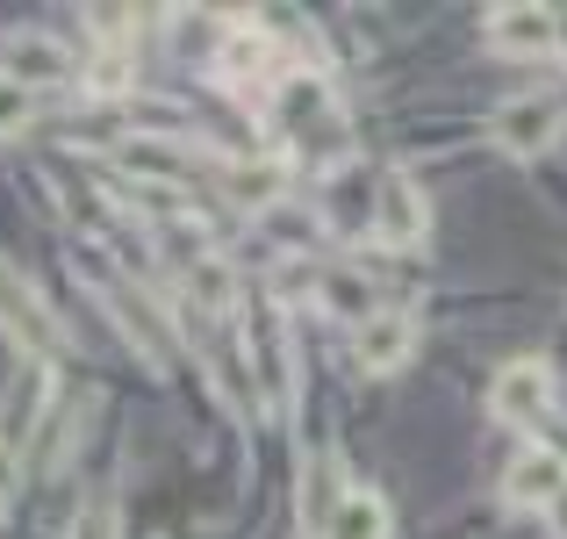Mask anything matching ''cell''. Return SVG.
<instances>
[{
    "label": "cell",
    "instance_id": "6da1fadb",
    "mask_svg": "<svg viewBox=\"0 0 567 539\" xmlns=\"http://www.w3.org/2000/svg\"><path fill=\"white\" fill-rule=\"evenodd\" d=\"M560 130H567V109L554 94H517V101H503V109L488 115V138H496V152H511V159H546L560 144Z\"/></svg>",
    "mask_w": 567,
    "mask_h": 539
},
{
    "label": "cell",
    "instance_id": "7a4b0ae2",
    "mask_svg": "<svg viewBox=\"0 0 567 539\" xmlns=\"http://www.w3.org/2000/svg\"><path fill=\"white\" fill-rule=\"evenodd\" d=\"M251 374H259L266 410H288V396H295V353H288V317H280V303L251 309Z\"/></svg>",
    "mask_w": 567,
    "mask_h": 539
},
{
    "label": "cell",
    "instance_id": "3957f363",
    "mask_svg": "<svg viewBox=\"0 0 567 539\" xmlns=\"http://www.w3.org/2000/svg\"><path fill=\"white\" fill-rule=\"evenodd\" d=\"M0 332H8V338H14L22 353H43V359H51L58 346H65V332H58V317L43 309V295L29 288V281L14 274V266H0Z\"/></svg>",
    "mask_w": 567,
    "mask_h": 539
},
{
    "label": "cell",
    "instance_id": "277c9868",
    "mask_svg": "<svg viewBox=\"0 0 567 539\" xmlns=\"http://www.w3.org/2000/svg\"><path fill=\"white\" fill-rule=\"evenodd\" d=\"M374 237H381V245H395V252H410V245H424V237H431V202H424V187H416L410 173H381Z\"/></svg>",
    "mask_w": 567,
    "mask_h": 539
},
{
    "label": "cell",
    "instance_id": "5b68a950",
    "mask_svg": "<svg viewBox=\"0 0 567 539\" xmlns=\"http://www.w3.org/2000/svg\"><path fill=\"white\" fill-rule=\"evenodd\" d=\"M503 504L511 511H554V504H567V460L554 446H525L511 460V475H503Z\"/></svg>",
    "mask_w": 567,
    "mask_h": 539
},
{
    "label": "cell",
    "instance_id": "8992f818",
    "mask_svg": "<svg viewBox=\"0 0 567 539\" xmlns=\"http://www.w3.org/2000/svg\"><path fill=\"white\" fill-rule=\"evenodd\" d=\"M482 37L503 58H560V14L554 8H496L482 22Z\"/></svg>",
    "mask_w": 567,
    "mask_h": 539
},
{
    "label": "cell",
    "instance_id": "52a82bcc",
    "mask_svg": "<svg viewBox=\"0 0 567 539\" xmlns=\"http://www.w3.org/2000/svg\"><path fill=\"white\" fill-rule=\"evenodd\" d=\"M546 403H554V367H546V359H511V367L488 382V410L511 417V425L546 417Z\"/></svg>",
    "mask_w": 567,
    "mask_h": 539
},
{
    "label": "cell",
    "instance_id": "ba28073f",
    "mask_svg": "<svg viewBox=\"0 0 567 539\" xmlns=\"http://www.w3.org/2000/svg\"><path fill=\"white\" fill-rule=\"evenodd\" d=\"M410 353H416V317L410 309H381V317H367L360 332H352V359H360L367 374H395Z\"/></svg>",
    "mask_w": 567,
    "mask_h": 539
},
{
    "label": "cell",
    "instance_id": "9c48e42d",
    "mask_svg": "<svg viewBox=\"0 0 567 539\" xmlns=\"http://www.w3.org/2000/svg\"><path fill=\"white\" fill-rule=\"evenodd\" d=\"M216 65H223V80H237V87H280L274 37H266L259 22H230V37H223Z\"/></svg>",
    "mask_w": 567,
    "mask_h": 539
},
{
    "label": "cell",
    "instance_id": "30bf717a",
    "mask_svg": "<svg viewBox=\"0 0 567 539\" xmlns=\"http://www.w3.org/2000/svg\"><path fill=\"white\" fill-rule=\"evenodd\" d=\"M72 72V58H65V43H51V37H8V51H0V80H14V87H58Z\"/></svg>",
    "mask_w": 567,
    "mask_h": 539
},
{
    "label": "cell",
    "instance_id": "8fae6325",
    "mask_svg": "<svg viewBox=\"0 0 567 539\" xmlns=\"http://www.w3.org/2000/svg\"><path fill=\"white\" fill-rule=\"evenodd\" d=\"M374 202H381V180H367L352 166L323 180V223L331 231H374Z\"/></svg>",
    "mask_w": 567,
    "mask_h": 539
},
{
    "label": "cell",
    "instance_id": "7c38bea8",
    "mask_svg": "<svg viewBox=\"0 0 567 539\" xmlns=\"http://www.w3.org/2000/svg\"><path fill=\"white\" fill-rule=\"evenodd\" d=\"M115 166H123L130 180H181L194 166V152L173 144V138H123L115 144Z\"/></svg>",
    "mask_w": 567,
    "mask_h": 539
},
{
    "label": "cell",
    "instance_id": "4fadbf2b",
    "mask_svg": "<svg viewBox=\"0 0 567 539\" xmlns=\"http://www.w3.org/2000/svg\"><path fill=\"white\" fill-rule=\"evenodd\" d=\"M109 309L123 317V332H130V346H144L152 359H173V332H166V317L158 309H144L130 288H109Z\"/></svg>",
    "mask_w": 567,
    "mask_h": 539
},
{
    "label": "cell",
    "instance_id": "5bb4252c",
    "mask_svg": "<svg viewBox=\"0 0 567 539\" xmlns=\"http://www.w3.org/2000/svg\"><path fill=\"white\" fill-rule=\"evenodd\" d=\"M323 539H388V504L374 489H346V504H338V518L323 526Z\"/></svg>",
    "mask_w": 567,
    "mask_h": 539
},
{
    "label": "cell",
    "instance_id": "9a60e30c",
    "mask_svg": "<svg viewBox=\"0 0 567 539\" xmlns=\"http://www.w3.org/2000/svg\"><path fill=\"white\" fill-rule=\"evenodd\" d=\"M338 504H346V489H338V460H309V475H302V518H309V532L331 526Z\"/></svg>",
    "mask_w": 567,
    "mask_h": 539
},
{
    "label": "cell",
    "instance_id": "2e32d148",
    "mask_svg": "<svg viewBox=\"0 0 567 539\" xmlns=\"http://www.w3.org/2000/svg\"><path fill=\"white\" fill-rule=\"evenodd\" d=\"M223 180H230V194L245 209H274L280 202V159H245V166H230Z\"/></svg>",
    "mask_w": 567,
    "mask_h": 539
},
{
    "label": "cell",
    "instance_id": "e0dca14e",
    "mask_svg": "<svg viewBox=\"0 0 567 539\" xmlns=\"http://www.w3.org/2000/svg\"><path fill=\"white\" fill-rule=\"evenodd\" d=\"M317 288H323V303L331 309H346V317H381V303H374V281H360V274H346V266H338V274H317Z\"/></svg>",
    "mask_w": 567,
    "mask_h": 539
},
{
    "label": "cell",
    "instance_id": "ac0fdd59",
    "mask_svg": "<svg viewBox=\"0 0 567 539\" xmlns=\"http://www.w3.org/2000/svg\"><path fill=\"white\" fill-rule=\"evenodd\" d=\"M187 295H194L202 309H230V266H223V260H194Z\"/></svg>",
    "mask_w": 567,
    "mask_h": 539
},
{
    "label": "cell",
    "instance_id": "d6986e66",
    "mask_svg": "<svg viewBox=\"0 0 567 539\" xmlns=\"http://www.w3.org/2000/svg\"><path fill=\"white\" fill-rule=\"evenodd\" d=\"M86 87H94V94H123V87H130V65H123L115 51H101L94 72H86Z\"/></svg>",
    "mask_w": 567,
    "mask_h": 539
},
{
    "label": "cell",
    "instance_id": "ffe728a7",
    "mask_svg": "<svg viewBox=\"0 0 567 539\" xmlns=\"http://www.w3.org/2000/svg\"><path fill=\"white\" fill-rule=\"evenodd\" d=\"M22 123H29V87L0 80V138H8V130H22Z\"/></svg>",
    "mask_w": 567,
    "mask_h": 539
},
{
    "label": "cell",
    "instance_id": "44dd1931",
    "mask_svg": "<svg viewBox=\"0 0 567 539\" xmlns=\"http://www.w3.org/2000/svg\"><path fill=\"white\" fill-rule=\"evenodd\" d=\"M72 539H123V526H115V504H94V511H80Z\"/></svg>",
    "mask_w": 567,
    "mask_h": 539
},
{
    "label": "cell",
    "instance_id": "7402d4cb",
    "mask_svg": "<svg viewBox=\"0 0 567 539\" xmlns=\"http://www.w3.org/2000/svg\"><path fill=\"white\" fill-rule=\"evenodd\" d=\"M86 22H94V37H109V43H123V37H130V14H115V8H94Z\"/></svg>",
    "mask_w": 567,
    "mask_h": 539
},
{
    "label": "cell",
    "instance_id": "603a6c76",
    "mask_svg": "<svg viewBox=\"0 0 567 539\" xmlns=\"http://www.w3.org/2000/svg\"><path fill=\"white\" fill-rule=\"evenodd\" d=\"M8 482H14V446L0 439V489H8Z\"/></svg>",
    "mask_w": 567,
    "mask_h": 539
},
{
    "label": "cell",
    "instance_id": "cb8c5ba5",
    "mask_svg": "<svg viewBox=\"0 0 567 539\" xmlns=\"http://www.w3.org/2000/svg\"><path fill=\"white\" fill-rule=\"evenodd\" d=\"M560 14V58H567V8H554Z\"/></svg>",
    "mask_w": 567,
    "mask_h": 539
},
{
    "label": "cell",
    "instance_id": "d4e9b609",
    "mask_svg": "<svg viewBox=\"0 0 567 539\" xmlns=\"http://www.w3.org/2000/svg\"><path fill=\"white\" fill-rule=\"evenodd\" d=\"M0 511H8V489H0Z\"/></svg>",
    "mask_w": 567,
    "mask_h": 539
}]
</instances>
